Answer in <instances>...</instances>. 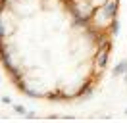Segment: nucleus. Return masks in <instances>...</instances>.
Segmentation results:
<instances>
[{
  "label": "nucleus",
  "instance_id": "2",
  "mask_svg": "<svg viewBox=\"0 0 127 123\" xmlns=\"http://www.w3.org/2000/svg\"><path fill=\"white\" fill-rule=\"evenodd\" d=\"M79 12L100 31L116 37L119 0H73Z\"/></svg>",
  "mask_w": 127,
  "mask_h": 123
},
{
  "label": "nucleus",
  "instance_id": "1",
  "mask_svg": "<svg viewBox=\"0 0 127 123\" xmlns=\"http://www.w3.org/2000/svg\"><path fill=\"white\" fill-rule=\"evenodd\" d=\"M114 37L73 0H0V60L19 91L71 102L102 81Z\"/></svg>",
  "mask_w": 127,
  "mask_h": 123
}]
</instances>
